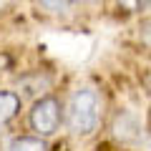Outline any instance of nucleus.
Segmentation results:
<instances>
[{
	"label": "nucleus",
	"instance_id": "1",
	"mask_svg": "<svg viewBox=\"0 0 151 151\" xmlns=\"http://www.w3.org/2000/svg\"><path fill=\"white\" fill-rule=\"evenodd\" d=\"M98 119H101V98L93 88H78L68 101L65 121L68 129L78 136H88L96 131Z\"/></svg>",
	"mask_w": 151,
	"mask_h": 151
},
{
	"label": "nucleus",
	"instance_id": "2",
	"mask_svg": "<svg viewBox=\"0 0 151 151\" xmlns=\"http://www.w3.org/2000/svg\"><path fill=\"white\" fill-rule=\"evenodd\" d=\"M58 124H60V103H58V98H53V96L40 98L30 111L33 131H38L40 136H50V134L58 131Z\"/></svg>",
	"mask_w": 151,
	"mask_h": 151
},
{
	"label": "nucleus",
	"instance_id": "3",
	"mask_svg": "<svg viewBox=\"0 0 151 151\" xmlns=\"http://www.w3.org/2000/svg\"><path fill=\"white\" fill-rule=\"evenodd\" d=\"M113 134L119 136L121 141H136L141 136L139 119H136L134 113H129V111H121L119 116H116V121H113Z\"/></svg>",
	"mask_w": 151,
	"mask_h": 151
},
{
	"label": "nucleus",
	"instance_id": "4",
	"mask_svg": "<svg viewBox=\"0 0 151 151\" xmlns=\"http://www.w3.org/2000/svg\"><path fill=\"white\" fill-rule=\"evenodd\" d=\"M20 111V96L13 91H0V124H8Z\"/></svg>",
	"mask_w": 151,
	"mask_h": 151
},
{
	"label": "nucleus",
	"instance_id": "5",
	"mask_svg": "<svg viewBox=\"0 0 151 151\" xmlns=\"http://www.w3.org/2000/svg\"><path fill=\"white\" fill-rule=\"evenodd\" d=\"M8 151H48L45 144L35 136H20V139H13Z\"/></svg>",
	"mask_w": 151,
	"mask_h": 151
},
{
	"label": "nucleus",
	"instance_id": "6",
	"mask_svg": "<svg viewBox=\"0 0 151 151\" xmlns=\"http://www.w3.org/2000/svg\"><path fill=\"white\" fill-rule=\"evenodd\" d=\"M141 38H144V43L151 45V20L144 23V28H141Z\"/></svg>",
	"mask_w": 151,
	"mask_h": 151
},
{
	"label": "nucleus",
	"instance_id": "7",
	"mask_svg": "<svg viewBox=\"0 0 151 151\" xmlns=\"http://www.w3.org/2000/svg\"><path fill=\"white\" fill-rule=\"evenodd\" d=\"M43 8H53V10H63V8H70V3H43Z\"/></svg>",
	"mask_w": 151,
	"mask_h": 151
},
{
	"label": "nucleus",
	"instance_id": "8",
	"mask_svg": "<svg viewBox=\"0 0 151 151\" xmlns=\"http://www.w3.org/2000/svg\"><path fill=\"white\" fill-rule=\"evenodd\" d=\"M149 91H151V73H149Z\"/></svg>",
	"mask_w": 151,
	"mask_h": 151
}]
</instances>
